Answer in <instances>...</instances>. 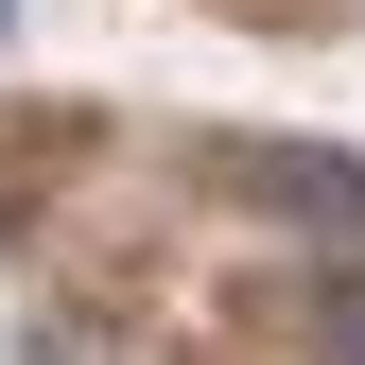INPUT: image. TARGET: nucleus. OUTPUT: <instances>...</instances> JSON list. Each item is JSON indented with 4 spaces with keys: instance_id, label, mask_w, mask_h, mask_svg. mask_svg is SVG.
<instances>
[{
    "instance_id": "nucleus-1",
    "label": "nucleus",
    "mask_w": 365,
    "mask_h": 365,
    "mask_svg": "<svg viewBox=\"0 0 365 365\" xmlns=\"http://www.w3.org/2000/svg\"><path fill=\"white\" fill-rule=\"evenodd\" d=\"M209 174H226V209L244 226H296V244H365V157L348 140H209Z\"/></svg>"
},
{
    "instance_id": "nucleus-2",
    "label": "nucleus",
    "mask_w": 365,
    "mask_h": 365,
    "mask_svg": "<svg viewBox=\"0 0 365 365\" xmlns=\"http://www.w3.org/2000/svg\"><path fill=\"white\" fill-rule=\"evenodd\" d=\"M279 313H296V365H365V244L331 279H279Z\"/></svg>"
},
{
    "instance_id": "nucleus-3",
    "label": "nucleus",
    "mask_w": 365,
    "mask_h": 365,
    "mask_svg": "<svg viewBox=\"0 0 365 365\" xmlns=\"http://www.w3.org/2000/svg\"><path fill=\"white\" fill-rule=\"evenodd\" d=\"M0 35H18V0H0Z\"/></svg>"
}]
</instances>
